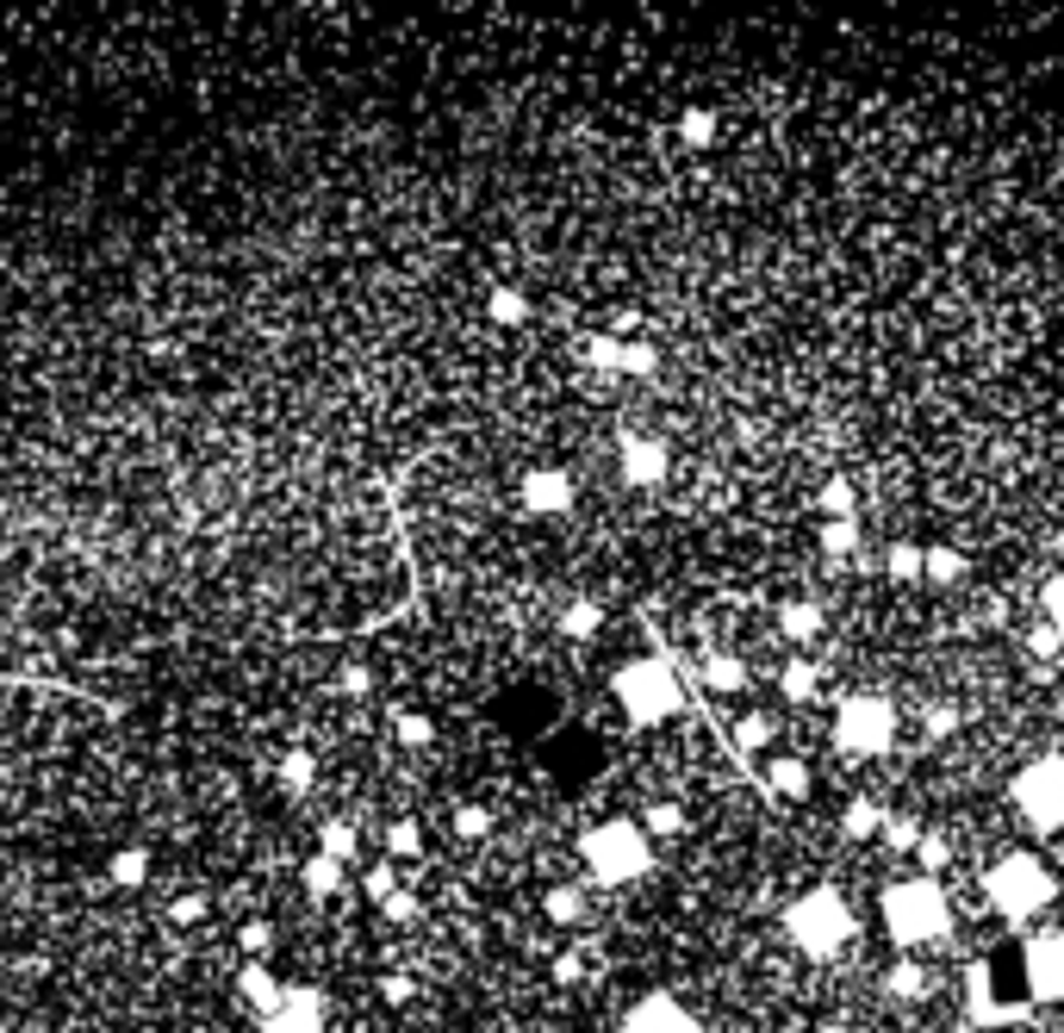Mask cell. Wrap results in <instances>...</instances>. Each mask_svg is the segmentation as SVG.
I'll use <instances>...</instances> for the list:
<instances>
[{
  "label": "cell",
  "mask_w": 1064,
  "mask_h": 1033,
  "mask_svg": "<svg viewBox=\"0 0 1064 1033\" xmlns=\"http://www.w3.org/2000/svg\"><path fill=\"white\" fill-rule=\"evenodd\" d=\"M580 872L592 891H629V884H642L654 872V841L642 834L635 815H604V822H585L580 841Z\"/></svg>",
  "instance_id": "obj_1"
},
{
  "label": "cell",
  "mask_w": 1064,
  "mask_h": 1033,
  "mask_svg": "<svg viewBox=\"0 0 1064 1033\" xmlns=\"http://www.w3.org/2000/svg\"><path fill=\"white\" fill-rule=\"evenodd\" d=\"M611 704L623 710L629 729H660L685 710V679H679V660L666 648L654 654H629L611 666Z\"/></svg>",
  "instance_id": "obj_2"
},
{
  "label": "cell",
  "mask_w": 1064,
  "mask_h": 1033,
  "mask_svg": "<svg viewBox=\"0 0 1064 1033\" xmlns=\"http://www.w3.org/2000/svg\"><path fill=\"white\" fill-rule=\"evenodd\" d=\"M877 922H884V934H891V946H903L909 959L922 953V946H940V940L953 934V896H946V884L940 877H896V884H884V896H877Z\"/></svg>",
  "instance_id": "obj_3"
},
{
  "label": "cell",
  "mask_w": 1064,
  "mask_h": 1033,
  "mask_svg": "<svg viewBox=\"0 0 1064 1033\" xmlns=\"http://www.w3.org/2000/svg\"><path fill=\"white\" fill-rule=\"evenodd\" d=\"M984 903L996 922L1021 927V922H1033L1040 909L1058 903V877H1052V865L1040 860V853L1015 846V853H1002V860L984 865Z\"/></svg>",
  "instance_id": "obj_4"
},
{
  "label": "cell",
  "mask_w": 1064,
  "mask_h": 1033,
  "mask_svg": "<svg viewBox=\"0 0 1064 1033\" xmlns=\"http://www.w3.org/2000/svg\"><path fill=\"white\" fill-rule=\"evenodd\" d=\"M779 927H784V940H791L803 959H834L841 946H853V934H860V915H853L846 891H834V884H810L803 896H791V903H784Z\"/></svg>",
  "instance_id": "obj_5"
},
{
  "label": "cell",
  "mask_w": 1064,
  "mask_h": 1033,
  "mask_svg": "<svg viewBox=\"0 0 1064 1033\" xmlns=\"http://www.w3.org/2000/svg\"><path fill=\"white\" fill-rule=\"evenodd\" d=\"M896 729H903V716H896L891 691H846L841 704H834L829 741L846 760H884V753L896 748Z\"/></svg>",
  "instance_id": "obj_6"
},
{
  "label": "cell",
  "mask_w": 1064,
  "mask_h": 1033,
  "mask_svg": "<svg viewBox=\"0 0 1064 1033\" xmlns=\"http://www.w3.org/2000/svg\"><path fill=\"white\" fill-rule=\"evenodd\" d=\"M1008 810L1027 822L1033 834H1064V760L1040 753L1008 779Z\"/></svg>",
  "instance_id": "obj_7"
},
{
  "label": "cell",
  "mask_w": 1064,
  "mask_h": 1033,
  "mask_svg": "<svg viewBox=\"0 0 1064 1033\" xmlns=\"http://www.w3.org/2000/svg\"><path fill=\"white\" fill-rule=\"evenodd\" d=\"M250 1033H337V1002L324 984H281L274 1009H262Z\"/></svg>",
  "instance_id": "obj_8"
},
{
  "label": "cell",
  "mask_w": 1064,
  "mask_h": 1033,
  "mask_svg": "<svg viewBox=\"0 0 1064 1033\" xmlns=\"http://www.w3.org/2000/svg\"><path fill=\"white\" fill-rule=\"evenodd\" d=\"M1021 984L1033 1002L1064 1009V927H1040L1021 940Z\"/></svg>",
  "instance_id": "obj_9"
},
{
  "label": "cell",
  "mask_w": 1064,
  "mask_h": 1033,
  "mask_svg": "<svg viewBox=\"0 0 1064 1033\" xmlns=\"http://www.w3.org/2000/svg\"><path fill=\"white\" fill-rule=\"evenodd\" d=\"M616 473H623L629 492H660V485L673 480V449L648 430H623L616 437Z\"/></svg>",
  "instance_id": "obj_10"
},
{
  "label": "cell",
  "mask_w": 1064,
  "mask_h": 1033,
  "mask_svg": "<svg viewBox=\"0 0 1064 1033\" xmlns=\"http://www.w3.org/2000/svg\"><path fill=\"white\" fill-rule=\"evenodd\" d=\"M616 1033H704V1021H697V1009H691L685 996H673V990H642V996L623 1009Z\"/></svg>",
  "instance_id": "obj_11"
},
{
  "label": "cell",
  "mask_w": 1064,
  "mask_h": 1033,
  "mask_svg": "<svg viewBox=\"0 0 1064 1033\" xmlns=\"http://www.w3.org/2000/svg\"><path fill=\"white\" fill-rule=\"evenodd\" d=\"M516 504H523V516H566L580 504V480L554 461H535L516 473Z\"/></svg>",
  "instance_id": "obj_12"
},
{
  "label": "cell",
  "mask_w": 1064,
  "mask_h": 1033,
  "mask_svg": "<svg viewBox=\"0 0 1064 1033\" xmlns=\"http://www.w3.org/2000/svg\"><path fill=\"white\" fill-rule=\"evenodd\" d=\"M1027 1009H1033V1002H1002V996H990V965H971V984H965V1015H971V1027H1015Z\"/></svg>",
  "instance_id": "obj_13"
},
{
  "label": "cell",
  "mask_w": 1064,
  "mask_h": 1033,
  "mask_svg": "<svg viewBox=\"0 0 1064 1033\" xmlns=\"http://www.w3.org/2000/svg\"><path fill=\"white\" fill-rule=\"evenodd\" d=\"M281 971L274 965H262V959H243V965H237V977H231V996H237V1009H243V1015H262V1009H274V996H281Z\"/></svg>",
  "instance_id": "obj_14"
},
{
  "label": "cell",
  "mask_w": 1064,
  "mask_h": 1033,
  "mask_svg": "<svg viewBox=\"0 0 1064 1033\" xmlns=\"http://www.w3.org/2000/svg\"><path fill=\"white\" fill-rule=\"evenodd\" d=\"M760 791H766V798H784V803H803L810 798V760H803V753H766Z\"/></svg>",
  "instance_id": "obj_15"
},
{
  "label": "cell",
  "mask_w": 1064,
  "mask_h": 1033,
  "mask_svg": "<svg viewBox=\"0 0 1064 1033\" xmlns=\"http://www.w3.org/2000/svg\"><path fill=\"white\" fill-rule=\"evenodd\" d=\"M697 685L722 691V698H741V691L753 685V673H747V660L729 654V648H704V654H697Z\"/></svg>",
  "instance_id": "obj_16"
},
{
  "label": "cell",
  "mask_w": 1064,
  "mask_h": 1033,
  "mask_svg": "<svg viewBox=\"0 0 1064 1033\" xmlns=\"http://www.w3.org/2000/svg\"><path fill=\"white\" fill-rule=\"evenodd\" d=\"M299 891L312 896V903H337V896L349 891V865L343 860H330V853H305V860H299Z\"/></svg>",
  "instance_id": "obj_17"
},
{
  "label": "cell",
  "mask_w": 1064,
  "mask_h": 1033,
  "mask_svg": "<svg viewBox=\"0 0 1064 1033\" xmlns=\"http://www.w3.org/2000/svg\"><path fill=\"white\" fill-rule=\"evenodd\" d=\"M387 729H392V741H399V753H430L436 748V716L430 710H411V704H392L387 710Z\"/></svg>",
  "instance_id": "obj_18"
},
{
  "label": "cell",
  "mask_w": 1064,
  "mask_h": 1033,
  "mask_svg": "<svg viewBox=\"0 0 1064 1033\" xmlns=\"http://www.w3.org/2000/svg\"><path fill=\"white\" fill-rule=\"evenodd\" d=\"M772 623H779V635L791 648L822 642V604H810V598H784L779 611H772Z\"/></svg>",
  "instance_id": "obj_19"
},
{
  "label": "cell",
  "mask_w": 1064,
  "mask_h": 1033,
  "mask_svg": "<svg viewBox=\"0 0 1064 1033\" xmlns=\"http://www.w3.org/2000/svg\"><path fill=\"white\" fill-rule=\"evenodd\" d=\"M274 784H281L293 803H305L312 798V784H318V753L312 748H287L281 760H274Z\"/></svg>",
  "instance_id": "obj_20"
},
{
  "label": "cell",
  "mask_w": 1064,
  "mask_h": 1033,
  "mask_svg": "<svg viewBox=\"0 0 1064 1033\" xmlns=\"http://www.w3.org/2000/svg\"><path fill=\"white\" fill-rule=\"evenodd\" d=\"M150 872H157V865H150V846H112L107 853V884L112 891H143V884H150Z\"/></svg>",
  "instance_id": "obj_21"
},
{
  "label": "cell",
  "mask_w": 1064,
  "mask_h": 1033,
  "mask_svg": "<svg viewBox=\"0 0 1064 1033\" xmlns=\"http://www.w3.org/2000/svg\"><path fill=\"white\" fill-rule=\"evenodd\" d=\"M971 561L953 549V542H927L922 549V585H940V592H953V585H965Z\"/></svg>",
  "instance_id": "obj_22"
},
{
  "label": "cell",
  "mask_w": 1064,
  "mask_h": 1033,
  "mask_svg": "<svg viewBox=\"0 0 1064 1033\" xmlns=\"http://www.w3.org/2000/svg\"><path fill=\"white\" fill-rule=\"evenodd\" d=\"M580 368L623 380V337H616V330H592V337H580Z\"/></svg>",
  "instance_id": "obj_23"
},
{
  "label": "cell",
  "mask_w": 1064,
  "mask_h": 1033,
  "mask_svg": "<svg viewBox=\"0 0 1064 1033\" xmlns=\"http://www.w3.org/2000/svg\"><path fill=\"white\" fill-rule=\"evenodd\" d=\"M815 691H822V666H815L810 654H791L779 666V698L784 704H810Z\"/></svg>",
  "instance_id": "obj_24"
},
{
  "label": "cell",
  "mask_w": 1064,
  "mask_h": 1033,
  "mask_svg": "<svg viewBox=\"0 0 1064 1033\" xmlns=\"http://www.w3.org/2000/svg\"><path fill=\"white\" fill-rule=\"evenodd\" d=\"M542 915H549L554 927H580L585 915H592V896H585V884H549Z\"/></svg>",
  "instance_id": "obj_25"
},
{
  "label": "cell",
  "mask_w": 1064,
  "mask_h": 1033,
  "mask_svg": "<svg viewBox=\"0 0 1064 1033\" xmlns=\"http://www.w3.org/2000/svg\"><path fill=\"white\" fill-rule=\"evenodd\" d=\"M485 318H492L499 330H523L535 318V305H530L523 287H492V293H485Z\"/></svg>",
  "instance_id": "obj_26"
},
{
  "label": "cell",
  "mask_w": 1064,
  "mask_h": 1033,
  "mask_svg": "<svg viewBox=\"0 0 1064 1033\" xmlns=\"http://www.w3.org/2000/svg\"><path fill=\"white\" fill-rule=\"evenodd\" d=\"M884 803H872V798H846L841 803V834L846 841H877V834H884Z\"/></svg>",
  "instance_id": "obj_27"
},
{
  "label": "cell",
  "mask_w": 1064,
  "mask_h": 1033,
  "mask_svg": "<svg viewBox=\"0 0 1064 1033\" xmlns=\"http://www.w3.org/2000/svg\"><path fill=\"white\" fill-rule=\"evenodd\" d=\"M318 853H330V860L355 865V853H361V829L349 822V815H324V822H318Z\"/></svg>",
  "instance_id": "obj_28"
},
{
  "label": "cell",
  "mask_w": 1064,
  "mask_h": 1033,
  "mask_svg": "<svg viewBox=\"0 0 1064 1033\" xmlns=\"http://www.w3.org/2000/svg\"><path fill=\"white\" fill-rule=\"evenodd\" d=\"M387 860L392 865H418L423 860V822L418 815H392L387 822Z\"/></svg>",
  "instance_id": "obj_29"
},
{
  "label": "cell",
  "mask_w": 1064,
  "mask_h": 1033,
  "mask_svg": "<svg viewBox=\"0 0 1064 1033\" xmlns=\"http://www.w3.org/2000/svg\"><path fill=\"white\" fill-rule=\"evenodd\" d=\"M598 629H604V604H598V598H566L561 604V635L566 642H592Z\"/></svg>",
  "instance_id": "obj_30"
},
{
  "label": "cell",
  "mask_w": 1064,
  "mask_h": 1033,
  "mask_svg": "<svg viewBox=\"0 0 1064 1033\" xmlns=\"http://www.w3.org/2000/svg\"><path fill=\"white\" fill-rule=\"evenodd\" d=\"M884 996L891 1002H922L927 996V971H922V959H896L891 971H884Z\"/></svg>",
  "instance_id": "obj_31"
},
{
  "label": "cell",
  "mask_w": 1064,
  "mask_h": 1033,
  "mask_svg": "<svg viewBox=\"0 0 1064 1033\" xmlns=\"http://www.w3.org/2000/svg\"><path fill=\"white\" fill-rule=\"evenodd\" d=\"M642 834L648 841H673V834H685V810H679L673 798H654V803H642Z\"/></svg>",
  "instance_id": "obj_32"
},
{
  "label": "cell",
  "mask_w": 1064,
  "mask_h": 1033,
  "mask_svg": "<svg viewBox=\"0 0 1064 1033\" xmlns=\"http://www.w3.org/2000/svg\"><path fill=\"white\" fill-rule=\"evenodd\" d=\"M449 829H454V841H485V834H492V829H499V815H492V810H485V803H454V810H449Z\"/></svg>",
  "instance_id": "obj_33"
},
{
  "label": "cell",
  "mask_w": 1064,
  "mask_h": 1033,
  "mask_svg": "<svg viewBox=\"0 0 1064 1033\" xmlns=\"http://www.w3.org/2000/svg\"><path fill=\"white\" fill-rule=\"evenodd\" d=\"M716 131H722V119L710 107H685V112H679V143H685V150H710Z\"/></svg>",
  "instance_id": "obj_34"
},
{
  "label": "cell",
  "mask_w": 1064,
  "mask_h": 1033,
  "mask_svg": "<svg viewBox=\"0 0 1064 1033\" xmlns=\"http://www.w3.org/2000/svg\"><path fill=\"white\" fill-rule=\"evenodd\" d=\"M399 884H405V877H399V865H392L387 860V853H380V860H368V865H361V896H368V903H387V896L392 891H399Z\"/></svg>",
  "instance_id": "obj_35"
},
{
  "label": "cell",
  "mask_w": 1064,
  "mask_h": 1033,
  "mask_svg": "<svg viewBox=\"0 0 1064 1033\" xmlns=\"http://www.w3.org/2000/svg\"><path fill=\"white\" fill-rule=\"evenodd\" d=\"M815 504H822V516H860V485L846 480V473H834V480H822Z\"/></svg>",
  "instance_id": "obj_36"
},
{
  "label": "cell",
  "mask_w": 1064,
  "mask_h": 1033,
  "mask_svg": "<svg viewBox=\"0 0 1064 1033\" xmlns=\"http://www.w3.org/2000/svg\"><path fill=\"white\" fill-rule=\"evenodd\" d=\"M274 940H281V927L268 922V915H250V922L237 927V953H243V959H262V965H268Z\"/></svg>",
  "instance_id": "obj_37"
},
{
  "label": "cell",
  "mask_w": 1064,
  "mask_h": 1033,
  "mask_svg": "<svg viewBox=\"0 0 1064 1033\" xmlns=\"http://www.w3.org/2000/svg\"><path fill=\"white\" fill-rule=\"evenodd\" d=\"M822 554H834V561L860 554V516H822Z\"/></svg>",
  "instance_id": "obj_38"
},
{
  "label": "cell",
  "mask_w": 1064,
  "mask_h": 1033,
  "mask_svg": "<svg viewBox=\"0 0 1064 1033\" xmlns=\"http://www.w3.org/2000/svg\"><path fill=\"white\" fill-rule=\"evenodd\" d=\"M772 735H779V729H772L766 710H747V716H735V748H741V760H747V753H766Z\"/></svg>",
  "instance_id": "obj_39"
},
{
  "label": "cell",
  "mask_w": 1064,
  "mask_h": 1033,
  "mask_svg": "<svg viewBox=\"0 0 1064 1033\" xmlns=\"http://www.w3.org/2000/svg\"><path fill=\"white\" fill-rule=\"evenodd\" d=\"M205 915H212V896H205V891H181V896L162 903V922H169V927H200Z\"/></svg>",
  "instance_id": "obj_40"
},
{
  "label": "cell",
  "mask_w": 1064,
  "mask_h": 1033,
  "mask_svg": "<svg viewBox=\"0 0 1064 1033\" xmlns=\"http://www.w3.org/2000/svg\"><path fill=\"white\" fill-rule=\"evenodd\" d=\"M884 573L896 585H922V542H891L884 549Z\"/></svg>",
  "instance_id": "obj_41"
},
{
  "label": "cell",
  "mask_w": 1064,
  "mask_h": 1033,
  "mask_svg": "<svg viewBox=\"0 0 1064 1033\" xmlns=\"http://www.w3.org/2000/svg\"><path fill=\"white\" fill-rule=\"evenodd\" d=\"M380 922H387V927H418L423 922V896L411 891V884H399V891L380 903Z\"/></svg>",
  "instance_id": "obj_42"
},
{
  "label": "cell",
  "mask_w": 1064,
  "mask_h": 1033,
  "mask_svg": "<svg viewBox=\"0 0 1064 1033\" xmlns=\"http://www.w3.org/2000/svg\"><path fill=\"white\" fill-rule=\"evenodd\" d=\"M660 374V349L642 337H623V380H654Z\"/></svg>",
  "instance_id": "obj_43"
},
{
  "label": "cell",
  "mask_w": 1064,
  "mask_h": 1033,
  "mask_svg": "<svg viewBox=\"0 0 1064 1033\" xmlns=\"http://www.w3.org/2000/svg\"><path fill=\"white\" fill-rule=\"evenodd\" d=\"M922 822H915V815H903V810H896V815H884V834H877V841H884V846H891V853H915V846H922Z\"/></svg>",
  "instance_id": "obj_44"
},
{
  "label": "cell",
  "mask_w": 1064,
  "mask_h": 1033,
  "mask_svg": "<svg viewBox=\"0 0 1064 1033\" xmlns=\"http://www.w3.org/2000/svg\"><path fill=\"white\" fill-rule=\"evenodd\" d=\"M380 1002H387V1009H411V1002H418V977H411V971H380Z\"/></svg>",
  "instance_id": "obj_45"
},
{
  "label": "cell",
  "mask_w": 1064,
  "mask_h": 1033,
  "mask_svg": "<svg viewBox=\"0 0 1064 1033\" xmlns=\"http://www.w3.org/2000/svg\"><path fill=\"white\" fill-rule=\"evenodd\" d=\"M1040 616H1046V629L1064 642V566L1052 573L1046 585H1040Z\"/></svg>",
  "instance_id": "obj_46"
},
{
  "label": "cell",
  "mask_w": 1064,
  "mask_h": 1033,
  "mask_svg": "<svg viewBox=\"0 0 1064 1033\" xmlns=\"http://www.w3.org/2000/svg\"><path fill=\"white\" fill-rule=\"evenodd\" d=\"M958 722H965V716H958V710L946 704V698H927V704H922V729H927V735H934V741L958 735Z\"/></svg>",
  "instance_id": "obj_47"
},
{
  "label": "cell",
  "mask_w": 1064,
  "mask_h": 1033,
  "mask_svg": "<svg viewBox=\"0 0 1064 1033\" xmlns=\"http://www.w3.org/2000/svg\"><path fill=\"white\" fill-rule=\"evenodd\" d=\"M337 691H343V698H374V666H368V660H343V666H337Z\"/></svg>",
  "instance_id": "obj_48"
},
{
  "label": "cell",
  "mask_w": 1064,
  "mask_h": 1033,
  "mask_svg": "<svg viewBox=\"0 0 1064 1033\" xmlns=\"http://www.w3.org/2000/svg\"><path fill=\"white\" fill-rule=\"evenodd\" d=\"M915 860H922V877H940L946 865H953V841H946V834H922Z\"/></svg>",
  "instance_id": "obj_49"
},
{
  "label": "cell",
  "mask_w": 1064,
  "mask_h": 1033,
  "mask_svg": "<svg viewBox=\"0 0 1064 1033\" xmlns=\"http://www.w3.org/2000/svg\"><path fill=\"white\" fill-rule=\"evenodd\" d=\"M549 977H554L561 990H573V984L585 977V959H580V953H554V959H549Z\"/></svg>",
  "instance_id": "obj_50"
},
{
  "label": "cell",
  "mask_w": 1064,
  "mask_h": 1033,
  "mask_svg": "<svg viewBox=\"0 0 1064 1033\" xmlns=\"http://www.w3.org/2000/svg\"><path fill=\"white\" fill-rule=\"evenodd\" d=\"M1027 648H1033V654H1040V660H1052V654H1058L1064 642H1058V635H1052L1046 623H1040V629H1033V635H1027Z\"/></svg>",
  "instance_id": "obj_51"
},
{
  "label": "cell",
  "mask_w": 1064,
  "mask_h": 1033,
  "mask_svg": "<svg viewBox=\"0 0 1064 1033\" xmlns=\"http://www.w3.org/2000/svg\"><path fill=\"white\" fill-rule=\"evenodd\" d=\"M13 1033H44V1027H13Z\"/></svg>",
  "instance_id": "obj_52"
},
{
  "label": "cell",
  "mask_w": 1064,
  "mask_h": 1033,
  "mask_svg": "<svg viewBox=\"0 0 1064 1033\" xmlns=\"http://www.w3.org/2000/svg\"><path fill=\"white\" fill-rule=\"evenodd\" d=\"M1058 760H1064V748H1058Z\"/></svg>",
  "instance_id": "obj_53"
},
{
  "label": "cell",
  "mask_w": 1064,
  "mask_h": 1033,
  "mask_svg": "<svg viewBox=\"0 0 1064 1033\" xmlns=\"http://www.w3.org/2000/svg\"><path fill=\"white\" fill-rule=\"evenodd\" d=\"M1058 1033H1064V1027H1058Z\"/></svg>",
  "instance_id": "obj_54"
}]
</instances>
